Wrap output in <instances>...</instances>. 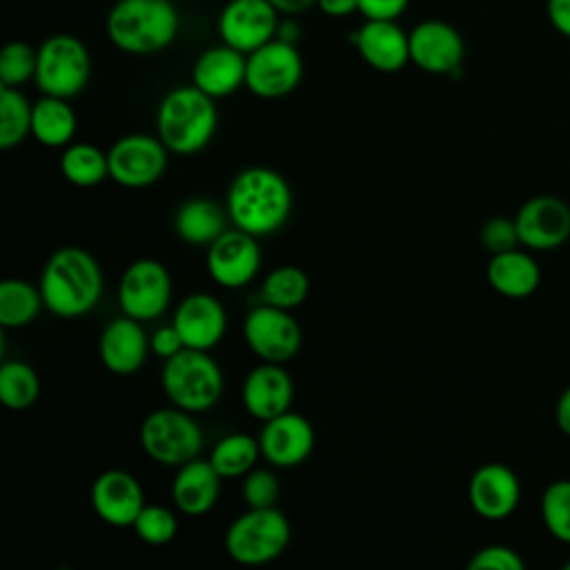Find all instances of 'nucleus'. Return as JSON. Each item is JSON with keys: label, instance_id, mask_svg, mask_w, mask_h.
<instances>
[{"label": "nucleus", "instance_id": "nucleus-1", "mask_svg": "<svg viewBox=\"0 0 570 570\" xmlns=\"http://www.w3.org/2000/svg\"><path fill=\"white\" fill-rule=\"evenodd\" d=\"M225 207L234 227L256 238L272 236L292 214V189L278 171L247 167L229 183Z\"/></svg>", "mask_w": 570, "mask_h": 570}, {"label": "nucleus", "instance_id": "nucleus-2", "mask_svg": "<svg viewBox=\"0 0 570 570\" xmlns=\"http://www.w3.org/2000/svg\"><path fill=\"white\" fill-rule=\"evenodd\" d=\"M45 309L58 318H80L89 314L102 296V272L98 261L78 245L58 247L40 274Z\"/></svg>", "mask_w": 570, "mask_h": 570}, {"label": "nucleus", "instance_id": "nucleus-3", "mask_svg": "<svg viewBox=\"0 0 570 570\" xmlns=\"http://www.w3.org/2000/svg\"><path fill=\"white\" fill-rule=\"evenodd\" d=\"M105 31L111 45L129 56L165 51L180 31V13L171 0H116Z\"/></svg>", "mask_w": 570, "mask_h": 570}, {"label": "nucleus", "instance_id": "nucleus-4", "mask_svg": "<svg viewBox=\"0 0 570 570\" xmlns=\"http://www.w3.org/2000/svg\"><path fill=\"white\" fill-rule=\"evenodd\" d=\"M218 127L216 100L196 85L169 89L156 109V136L178 156L205 149Z\"/></svg>", "mask_w": 570, "mask_h": 570}, {"label": "nucleus", "instance_id": "nucleus-5", "mask_svg": "<svg viewBox=\"0 0 570 570\" xmlns=\"http://www.w3.org/2000/svg\"><path fill=\"white\" fill-rule=\"evenodd\" d=\"M160 385L171 405L200 414L220 401L225 379L209 352L185 347L165 361Z\"/></svg>", "mask_w": 570, "mask_h": 570}, {"label": "nucleus", "instance_id": "nucleus-6", "mask_svg": "<svg viewBox=\"0 0 570 570\" xmlns=\"http://www.w3.org/2000/svg\"><path fill=\"white\" fill-rule=\"evenodd\" d=\"M292 539L287 517L276 508H247L225 530V552L240 566H265L278 559Z\"/></svg>", "mask_w": 570, "mask_h": 570}, {"label": "nucleus", "instance_id": "nucleus-7", "mask_svg": "<svg viewBox=\"0 0 570 570\" xmlns=\"http://www.w3.org/2000/svg\"><path fill=\"white\" fill-rule=\"evenodd\" d=\"M138 441L154 463L178 468L200 454L205 436L191 412L171 405L158 407L142 419Z\"/></svg>", "mask_w": 570, "mask_h": 570}, {"label": "nucleus", "instance_id": "nucleus-8", "mask_svg": "<svg viewBox=\"0 0 570 570\" xmlns=\"http://www.w3.org/2000/svg\"><path fill=\"white\" fill-rule=\"evenodd\" d=\"M91 78V53L71 33H53L38 45V67L33 82L40 94L76 98Z\"/></svg>", "mask_w": 570, "mask_h": 570}, {"label": "nucleus", "instance_id": "nucleus-9", "mask_svg": "<svg viewBox=\"0 0 570 570\" xmlns=\"http://www.w3.org/2000/svg\"><path fill=\"white\" fill-rule=\"evenodd\" d=\"M303 80V56L294 42L272 38L247 53L245 87L265 100L289 96Z\"/></svg>", "mask_w": 570, "mask_h": 570}, {"label": "nucleus", "instance_id": "nucleus-10", "mask_svg": "<svg viewBox=\"0 0 570 570\" xmlns=\"http://www.w3.org/2000/svg\"><path fill=\"white\" fill-rule=\"evenodd\" d=\"M247 347L267 363H287L303 347V330L289 309L261 303L243 318Z\"/></svg>", "mask_w": 570, "mask_h": 570}, {"label": "nucleus", "instance_id": "nucleus-11", "mask_svg": "<svg viewBox=\"0 0 570 570\" xmlns=\"http://www.w3.org/2000/svg\"><path fill=\"white\" fill-rule=\"evenodd\" d=\"M120 312L136 321H154L171 303V274L156 258H138L122 272L118 281Z\"/></svg>", "mask_w": 570, "mask_h": 570}, {"label": "nucleus", "instance_id": "nucleus-12", "mask_svg": "<svg viewBox=\"0 0 570 570\" xmlns=\"http://www.w3.org/2000/svg\"><path fill=\"white\" fill-rule=\"evenodd\" d=\"M167 147L158 136L127 134L107 151L109 178L127 189H142L158 183L167 169Z\"/></svg>", "mask_w": 570, "mask_h": 570}, {"label": "nucleus", "instance_id": "nucleus-13", "mask_svg": "<svg viewBox=\"0 0 570 570\" xmlns=\"http://www.w3.org/2000/svg\"><path fill=\"white\" fill-rule=\"evenodd\" d=\"M258 238L234 227L225 229L212 245H207L205 267L209 278L227 289L249 285L261 269Z\"/></svg>", "mask_w": 570, "mask_h": 570}, {"label": "nucleus", "instance_id": "nucleus-14", "mask_svg": "<svg viewBox=\"0 0 570 570\" xmlns=\"http://www.w3.org/2000/svg\"><path fill=\"white\" fill-rule=\"evenodd\" d=\"M514 223L521 247L550 252L570 238V205L554 194H539L517 209Z\"/></svg>", "mask_w": 570, "mask_h": 570}, {"label": "nucleus", "instance_id": "nucleus-15", "mask_svg": "<svg viewBox=\"0 0 570 570\" xmlns=\"http://www.w3.org/2000/svg\"><path fill=\"white\" fill-rule=\"evenodd\" d=\"M465 42L459 29L445 20H421L410 31V62L432 76L461 71Z\"/></svg>", "mask_w": 570, "mask_h": 570}, {"label": "nucleus", "instance_id": "nucleus-16", "mask_svg": "<svg viewBox=\"0 0 570 570\" xmlns=\"http://www.w3.org/2000/svg\"><path fill=\"white\" fill-rule=\"evenodd\" d=\"M281 13L267 0H229L218 13L220 42L252 53L276 38Z\"/></svg>", "mask_w": 570, "mask_h": 570}, {"label": "nucleus", "instance_id": "nucleus-17", "mask_svg": "<svg viewBox=\"0 0 570 570\" xmlns=\"http://www.w3.org/2000/svg\"><path fill=\"white\" fill-rule=\"evenodd\" d=\"M89 501L96 517L111 528H131L147 503L140 481L118 468L105 470L94 479Z\"/></svg>", "mask_w": 570, "mask_h": 570}, {"label": "nucleus", "instance_id": "nucleus-18", "mask_svg": "<svg viewBox=\"0 0 570 570\" xmlns=\"http://www.w3.org/2000/svg\"><path fill=\"white\" fill-rule=\"evenodd\" d=\"M521 499V483L512 468L499 461L479 465L468 483V501L485 521H503L512 517Z\"/></svg>", "mask_w": 570, "mask_h": 570}, {"label": "nucleus", "instance_id": "nucleus-19", "mask_svg": "<svg viewBox=\"0 0 570 570\" xmlns=\"http://www.w3.org/2000/svg\"><path fill=\"white\" fill-rule=\"evenodd\" d=\"M314 428L298 412H283L263 423L258 434L261 454L274 468H296L305 463L314 450Z\"/></svg>", "mask_w": 570, "mask_h": 570}, {"label": "nucleus", "instance_id": "nucleus-20", "mask_svg": "<svg viewBox=\"0 0 570 570\" xmlns=\"http://www.w3.org/2000/svg\"><path fill=\"white\" fill-rule=\"evenodd\" d=\"M149 352V336L142 321L127 314L111 318L98 336V358L102 367L116 376L136 374L145 365Z\"/></svg>", "mask_w": 570, "mask_h": 570}, {"label": "nucleus", "instance_id": "nucleus-21", "mask_svg": "<svg viewBox=\"0 0 570 570\" xmlns=\"http://www.w3.org/2000/svg\"><path fill=\"white\" fill-rule=\"evenodd\" d=\"M240 401L249 416L265 423L292 407L294 381L283 363L261 361L247 372L240 387Z\"/></svg>", "mask_w": 570, "mask_h": 570}, {"label": "nucleus", "instance_id": "nucleus-22", "mask_svg": "<svg viewBox=\"0 0 570 570\" xmlns=\"http://www.w3.org/2000/svg\"><path fill=\"white\" fill-rule=\"evenodd\" d=\"M171 323L178 330L185 347L209 352L225 336L227 314L216 296L194 292L178 303Z\"/></svg>", "mask_w": 570, "mask_h": 570}, {"label": "nucleus", "instance_id": "nucleus-23", "mask_svg": "<svg viewBox=\"0 0 570 570\" xmlns=\"http://www.w3.org/2000/svg\"><path fill=\"white\" fill-rule=\"evenodd\" d=\"M352 45L381 73H396L410 62V33L396 20H365L352 33Z\"/></svg>", "mask_w": 570, "mask_h": 570}, {"label": "nucleus", "instance_id": "nucleus-24", "mask_svg": "<svg viewBox=\"0 0 570 570\" xmlns=\"http://www.w3.org/2000/svg\"><path fill=\"white\" fill-rule=\"evenodd\" d=\"M247 53L218 42L198 53L191 65V85L212 96L214 100L236 94L245 87Z\"/></svg>", "mask_w": 570, "mask_h": 570}, {"label": "nucleus", "instance_id": "nucleus-25", "mask_svg": "<svg viewBox=\"0 0 570 570\" xmlns=\"http://www.w3.org/2000/svg\"><path fill=\"white\" fill-rule=\"evenodd\" d=\"M223 476L214 470L209 459H191L176 468L169 497L174 508L185 517L207 514L220 497Z\"/></svg>", "mask_w": 570, "mask_h": 570}, {"label": "nucleus", "instance_id": "nucleus-26", "mask_svg": "<svg viewBox=\"0 0 570 570\" xmlns=\"http://www.w3.org/2000/svg\"><path fill=\"white\" fill-rule=\"evenodd\" d=\"M490 287L505 298H525L537 292L541 283V269L534 256L525 249H508L492 254L485 267Z\"/></svg>", "mask_w": 570, "mask_h": 570}, {"label": "nucleus", "instance_id": "nucleus-27", "mask_svg": "<svg viewBox=\"0 0 570 570\" xmlns=\"http://www.w3.org/2000/svg\"><path fill=\"white\" fill-rule=\"evenodd\" d=\"M227 207L212 198L194 196L178 205L174 214V232L187 245H212L227 229Z\"/></svg>", "mask_w": 570, "mask_h": 570}, {"label": "nucleus", "instance_id": "nucleus-28", "mask_svg": "<svg viewBox=\"0 0 570 570\" xmlns=\"http://www.w3.org/2000/svg\"><path fill=\"white\" fill-rule=\"evenodd\" d=\"M78 129V118L67 98L58 96H40L33 102L31 114V136L51 149H65L73 142Z\"/></svg>", "mask_w": 570, "mask_h": 570}, {"label": "nucleus", "instance_id": "nucleus-29", "mask_svg": "<svg viewBox=\"0 0 570 570\" xmlns=\"http://www.w3.org/2000/svg\"><path fill=\"white\" fill-rule=\"evenodd\" d=\"M45 307L40 287L22 278H4L0 283V325L20 330L31 325Z\"/></svg>", "mask_w": 570, "mask_h": 570}, {"label": "nucleus", "instance_id": "nucleus-30", "mask_svg": "<svg viewBox=\"0 0 570 570\" xmlns=\"http://www.w3.org/2000/svg\"><path fill=\"white\" fill-rule=\"evenodd\" d=\"M261 456L258 436L245 432H232L218 439L209 452V461L223 479H243L249 470L256 468Z\"/></svg>", "mask_w": 570, "mask_h": 570}, {"label": "nucleus", "instance_id": "nucleus-31", "mask_svg": "<svg viewBox=\"0 0 570 570\" xmlns=\"http://www.w3.org/2000/svg\"><path fill=\"white\" fill-rule=\"evenodd\" d=\"M60 174L76 187H96L109 178V160L91 142H69L60 156Z\"/></svg>", "mask_w": 570, "mask_h": 570}, {"label": "nucleus", "instance_id": "nucleus-32", "mask_svg": "<svg viewBox=\"0 0 570 570\" xmlns=\"http://www.w3.org/2000/svg\"><path fill=\"white\" fill-rule=\"evenodd\" d=\"M307 294L309 278L298 265H278L261 283V301L289 312L301 307Z\"/></svg>", "mask_w": 570, "mask_h": 570}, {"label": "nucleus", "instance_id": "nucleus-33", "mask_svg": "<svg viewBox=\"0 0 570 570\" xmlns=\"http://www.w3.org/2000/svg\"><path fill=\"white\" fill-rule=\"evenodd\" d=\"M31 114L33 102L20 87L0 85V149H13L31 134Z\"/></svg>", "mask_w": 570, "mask_h": 570}, {"label": "nucleus", "instance_id": "nucleus-34", "mask_svg": "<svg viewBox=\"0 0 570 570\" xmlns=\"http://www.w3.org/2000/svg\"><path fill=\"white\" fill-rule=\"evenodd\" d=\"M40 396V376L24 361H4L0 365V403L9 410H27Z\"/></svg>", "mask_w": 570, "mask_h": 570}, {"label": "nucleus", "instance_id": "nucleus-35", "mask_svg": "<svg viewBox=\"0 0 570 570\" xmlns=\"http://www.w3.org/2000/svg\"><path fill=\"white\" fill-rule=\"evenodd\" d=\"M541 521L552 539L570 546V479H554L541 492Z\"/></svg>", "mask_w": 570, "mask_h": 570}, {"label": "nucleus", "instance_id": "nucleus-36", "mask_svg": "<svg viewBox=\"0 0 570 570\" xmlns=\"http://www.w3.org/2000/svg\"><path fill=\"white\" fill-rule=\"evenodd\" d=\"M136 537L147 546H167L178 534L176 510L158 503H145L134 521Z\"/></svg>", "mask_w": 570, "mask_h": 570}, {"label": "nucleus", "instance_id": "nucleus-37", "mask_svg": "<svg viewBox=\"0 0 570 570\" xmlns=\"http://www.w3.org/2000/svg\"><path fill=\"white\" fill-rule=\"evenodd\" d=\"M38 49L24 40H9L0 51V85L22 87L36 78Z\"/></svg>", "mask_w": 570, "mask_h": 570}, {"label": "nucleus", "instance_id": "nucleus-38", "mask_svg": "<svg viewBox=\"0 0 570 570\" xmlns=\"http://www.w3.org/2000/svg\"><path fill=\"white\" fill-rule=\"evenodd\" d=\"M278 494V479L267 468H254L240 481V497L247 508H272L276 505Z\"/></svg>", "mask_w": 570, "mask_h": 570}, {"label": "nucleus", "instance_id": "nucleus-39", "mask_svg": "<svg viewBox=\"0 0 570 570\" xmlns=\"http://www.w3.org/2000/svg\"><path fill=\"white\" fill-rule=\"evenodd\" d=\"M479 238H481V245L490 252V256L521 247L517 223H514V218H508V216L488 218L481 227Z\"/></svg>", "mask_w": 570, "mask_h": 570}, {"label": "nucleus", "instance_id": "nucleus-40", "mask_svg": "<svg viewBox=\"0 0 570 570\" xmlns=\"http://www.w3.org/2000/svg\"><path fill=\"white\" fill-rule=\"evenodd\" d=\"M525 561L521 559V554L503 543H490L479 548L470 561H468V570H523Z\"/></svg>", "mask_w": 570, "mask_h": 570}, {"label": "nucleus", "instance_id": "nucleus-41", "mask_svg": "<svg viewBox=\"0 0 570 570\" xmlns=\"http://www.w3.org/2000/svg\"><path fill=\"white\" fill-rule=\"evenodd\" d=\"M410 0H358V13L365 20H399Z\"/></svg>", "mask_w": 570, "mask_h": 570}, {"label": "nucleus", "instance_id": "nucleus-42", "mask_svg": "<svg viewBox=\"0 0 570 570\" xmlns=\"http://www.w3.org/2000/svg\"><path fill=\"white\" fill-rule=\"evenodd\" d=\"M149 347H151V352H154L158 358H163V361H167V358H171L174 354H178L180 350H185L183 338H180L178 330L174 327V323L160 325L158 330H154V334L149 336Z\"/></svg>", "mask_w": 570, "mask_h": 570}, {"label": "nucleus", "instance_id": "nucleus-43", "mask_svg": "<svg viewBox=\"0 0 570 570\" xmlns=\"http://www.w3.org/2000/svg\"><path fill=\"white\" fill-rule=\"evenodd\" d=\"M546 16L557 33L570 38V0H548Z\"/></svg>", "mask_w": 570, "mask_h": 570}, {"label": "nucleus", "instance_id": "nucleus-44", "mask_svg": "<svg viewBox=\"0 0 570 570\" xmlns=\"http://www.w3.org/2000/svg\"><path fill=\"white\" fill-rule=\"evenodd\" d=\"M316 7L327 18H347L358 11V0H316Z\"/></svg>", "mask_w": 570, "mask_h": 570}, {"label": "nucleus", "instance_id": "nucleus-45", "mask_svg": "<svg viewBox=\"0 0 570 570\" xmlns=\"http://www.w3.org/2000/svg\"><path fill=\"white\" fill-rule=\"evenodd\" d=\"M554 423L561 434L570 436V385L559 394L554 405Z\"/></svg>", "mask_w": 570, "mask_h": 570}, {"label": "nucleus", "instance_id": "nucleus-46", "mask_svg": "<svg viewBox=\"0 0 570 570\" xmlns=\"http://www.w3.org/2000/svg\"><path fill=\"white\" fill-rule=\"evenodd\" d=\"M281 16H301L316 7V0H267Z\"/></svg>", "mask_w": 570, "mask_h": 570}, {"label": "nucleus", "instance_id": "nucleus-47", "mask_svg": "<svg viewBox=\"0 0 570 570\" xmlns=\"http://www.w3.org/2000/svg\"><path fill=\"white\" fill-rule=\"evenodd\" d=\"M561 568H563V570H570V561H566Z\"/></svg>", "mask_w": 570, "mask_h": 570}]
</instances>
